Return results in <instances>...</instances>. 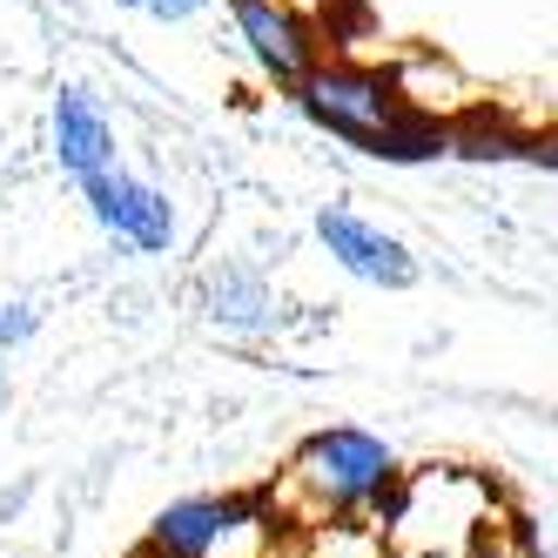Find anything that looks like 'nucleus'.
I'll list each match as a JSON object with an SVG mask.
<instances>
[{"instance_id":"f03ea898","label":"nucleus","mask_w":558,"mask_h":558,"mask_svg":"<svg viewBox=\"0 0 558 558\" xmlns=\"http://www.w3.org/2000/svg\"><path fill=\"white\" fill-rule=\"evenodd\" d=\"M377 525L390 538V558H458L485 532H498V492L464 464H424L417 477H397Z\"/></svg>"},{"instance_id":"9d476101","label":"nucleus","mask_w":558,"mask_h":558,"mask_svg":"<svg viewBox=\"0 0 558 558\" xmlns=\"http://www.w3.org/2000/svg\"><path fill=\"white\" fill-rule=\"evenodd\" d=\"M296 558H390V538L377 511H337L316 525H296Z\"/></svg>"},{"instance_id":"2eb2a0df","label":"nucleus","mask_w":558,"mask_h":558,"mask_svg":"<svg viewBox=\"0 0 558 558\" xmlns=\"http://www.w3.org/2000/svg\"><path fill=\"white\" fill-rule=\"evenodd\" d=\"M135 558H175V551H162V545H142V551H135Z\"/></svg>"},{"instance_id":"ddd939ff","label":"nucleus","mask_w":558,"mask_h":558,"mask_svg":"<svg viewBox=\"0 0 558 558\" xmlns=\"http://www.w3.org/2000/svg\"><path fill=\"white\" fill-rule=\"evenodd\" d=\"M135 8H148L155 21H195V14H203V0H135Z\"/></svg>"},{"instance_id":"9b49d317","label":"nucleus","mask_w":558,"mask_h":558,"mask_svg":"<svg viewBox=\"0 0 558 558\" xmlns=\"http://www.w3.org/2000/svg\"><path fill=\"white\" fill-rule=\"evenodd\" d=\"M458 558H532V551H525V538H518V532H511V518H505L498 532H485V538H477L471 551H458Z\"/></svg>"},{"instance_id":"7ed1b4c3","label":"nucleus","mask_w":558,"mask_h":558,"mask_svg":"<svg viewBox=\"0 0 558 558\" xmlns=\"http://www.w3.org/2000/svg\"><path fill=\"white\" fill-rule=\"evenodd\" d=\"M390 485H397L390 445L343 424V430H316L290 458L283 485L269 492V511L276 525H316V518H337V511H384Z\"/></svg>"},{"instance_id":"f8f14e48","label":"nucleus","mask_w":558,"mask_h":558,"mask_svg":"<svg viewBox=\"0 0 558 558\" xmlns=\"http://www.w3.org/2000/svg\"><path fill=\"white\" fill-rule=\"evenodd\" d=\"M34 337V310L27 303H0V350H14Z\"/></svg>"},{"instance_id":"6e6552de","label":"nucleus","mask_w":558,"mask_h":558,"mask_svg":"<svg viewBox=\"0 0 558 558\" xmlns=\"http://www.w3.org/2000/svg\"><path fill=\"white\" fill-rule=\"evenodd\" d=\"M48 148H54L61 175H74V182L114 169V122L101 114V101H95L88 88L68 82V88L54 95V108H48Z\"/></svg>"},{"instance_id":"4468645a","label":"nucleus","mask_w":558,"mask_h":558,"mask_svg":"<svg viewBox=\"0 0 558 558\" xmlns=\"http://www.w3.org/2000/svg\"><path fill=\"white\" fill-rule=\"evenodd\" d=\"M525 155H532V162H545V169H558V129L532 135V142H525Z\"/></svg>"},{"instance_id":"1a4fd4ad","label":"nucleus","mask_w":558,"mask_h":558,"mask_svg":"<svg viewBox=\"0 0 558 558\" xmlns=\"http://www.w3.org/2000/svg\"><path fill=\"white\" fill-rule=\"evenodd\" d=\"M203 316L216 330H229V337H263L276 324V290L263 283L256 269L222 263V269L203 276Z\"/></svg>"},{"instance_id":"f257e3e1","label":"nucleus","mask_w":558,"mask_h":558,"mask_svg":"<svg viewBox=\"0 0 558 558\" xmlns=\"http://www.w3.org/2000/svg\"><path fill=\"white\" fill-rule=\"evenodd\" d=\"M290 95L324 135L377 155V162H430V155H451V122L424 114L404 95V74H390L377 61L316 54Z\"/></svg>"},{"instance_id":"dca6fc26","label":"nucleus","mask_w":558,"mask_h":558,"mask_svg":"<svg viewBox=\"0 0 558 558\" xmlns=\"http://www.w3.org/2000/svg\"><path fill=\"white\" fill-rule=\"evenodd\" d=\"M114 8H135V0H114Z\"/></svg>"},{"instance_id":"423d86ee","label":"nucleus","mask_w":558,"mask_h":558,"mask_svg":"<svg viewBox=\"0 0 558 558\" xmlns=\"http://www.w3.org/2000/svg\"><path fill=\"white\" fill-rule=\"evenodd\" d=\"M229 21H235V41L250 48V61L276 88H296L310 74V61L324 54L316 21L296 8V0H229Z\"/></svg>"},{"instance_id":"20e7f679","label":"nucleus","mask_w":558,"mask_h":558,"mask_svg":"<svg viewBox=\"0 0 558 558\" xmlns=\"http://www.w3.org/2000/svg\"><path fill=\"white\" fill-rule=\"evenodd\" d=\"M276 511L256 498H182L148 525V545L175 558H276Z\"/></svg>"},{"instance_id":"39448f33","label":"nucleus","mask_w":558,"mask_h":558,"mask_svg":"<svg viewBox=\"0 0 558 558\" xmlns=\"http://www.w3.org/2000/svg\"><path fill=\"white\" fill-rule=\"evenodd\" d=\"M82 203H88V216L114 235V243H129V250H142V256H162V250H175V203L155 182H142V175H129V169H101V175H88L82 182Z\"/></svg>"},{"instance_id":"0eeeda50","label":"nucleus","mask_w":558,"mask_h":558,"mask_svg":"<svg viewBox=\"0 0 558 558\" xmlns=\"http://www.w3.org/2000/svg\"><path fill=\"white\" fill-rule=\"evenodd\" d=\"M316 243H324L330 263L350 269L356 283H377V290H411L417 283L411 250L397 243L390 229H377L371 216H356V209H324L316 216Z\"/></svg>"}]
</instances>
